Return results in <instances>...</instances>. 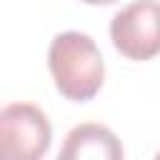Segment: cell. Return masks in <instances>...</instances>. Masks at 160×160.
I'll use <instances>...</instances> for the list:
<instances>
[{
  "label": "cell",
  "mask_w": 160,
  "mask_h": 160,
  "mask_svg": "<svg viewBox=\"0 0 160 160\" xmlns=\"http://www.w3.org/2000/svg\"><path fill=\"white\" fill-rule=\"evenodd\" d=\"M48 68L55 78L58 90L75 102H85L98 95L105 62L95 40L78 30H65L52 38L48 50Z\"/></svg>",
  "instance_id": "1"
},
{
  "label": "cell",
  "mask_w": 160,
  "mask_h": 160,
  "mask_svg": "<svg viewBox=\"0 0 160 160\" xmlns=\"http://www.w3.org/2000/svg\"><path fill=\"white\" fill-rule=\"evenodd\" d=\"M52 140L48 115L32 102L0 110V160H42Z\"/></svg>",
  "instance_id": "2"
},
{
  "label": "cell",
  "mask_w": 160,
  "mask_h": 160,
  "mask_svg": "<svg viewBox=\"0 0 160 160\" xmlns=\"http://www.w3.org/2000/svg\"><path fill=\"white\" fill-rule=\"evenodd\" d=\"M158 2H132L115 12L110 22L112 45L130 60H150L160 50L158 35Z\"/></svg>",
  "instance_id": "3"
},
{
  "label": "cell",
  "mask_w": 160,
  "mask_h": 160,
  "mask_svg": "<svg viewBox=\"0 0 160 160\" xmlns=\"http://www.w3.org/2000/svg\"><path fill=\"white\" fill-rule=\"evenodd\" d=\"M58 160H125L120 138L100 122L75 125L60 148Z\"/></svg>",
  "instance_id": "4"
}]
</instances>
